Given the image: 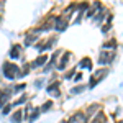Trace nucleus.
<instances>
[{
	"instance_id": "obj_8",
	"label": "nucleus",
	"mask_w": 123,
	"mask_h": 123,
	"mask_svg": "<svg viewBox=\"0 0 123 123\" xmlns=\"http://www.w3.org/2000/svg\"><path fill=\"white\" fill-rule=\"evenodd\" d=\"M69 57H71V53H66V54H61V61L57 64V69H66V64L69 62Z\"/></svg>"
},
{
	"instance_id": "obj_11",
	"label": "nucleus",
	"mask_w": 123,
	"mask_h": 123,
	"mask_svg": "<svg viewBox=\"0 0 123 123\" xmlns=\"http://www.w3.org/2000/svg\"><path fill=\"white\" fill-rule=\"evenodd\" d=\"M21 117H23V110H17L15 113L12 115V123H20L21 122Z\"/></svg>"
},
{
	"instance_id": "obj_24",
	"label": "nucleus",
	"mask_w": 123,
	"mask_h": 123,
	"mask_svg": "<svg viewBox=\"0 0 123 123\" xmlns=\"http://www.w3.org/2000/svg\"><path fill=\"white\" fill-rule=\"evenodd\" d=\"M117 123H123V120H120V122H117Z\"/></svg>"
},
{
	"instance_id": "obj_5",
	"label": "nucleus",
	"mask_w": 123,
	"mask_h": 123,
	"mask_svg": "<svg viewBox=\"0 0 123 123\" xmlns=\"http://www.w3.org/2000/svg\"><path fill=\"white\" fill-rule=\"evenodd\" d=\"M67 123H87V117H85L82 112H76V113L69 118Z\"/></svg>"
},
{
	"instance_id": "obj_4",
	"label": "nucleus",
	"mask_w": 123,
	"mask_h": 123,
	"mask_svg": "<svg viewBox=\"0 0 123 123\" xmlns=\"http://www.w3.org/2000/svg\"><path fill=\"white\" fill-rule=\"evenodd\" d=\"M54 28L57 31H64L67 28V18L66 17H57V18H54Z\"/></svg>"
},
{
	"instance_id": "obj_14",
	"label": "nucleus",
	"mask_w": 123,
	"mask_h": 123,
	"mask_svg": "<svg viewBox=\"0 0 123 123\" xmlns=\"http://www.w3.org/2000/svg\"><path fill=\"white\" fill-rule=\"evenodd\" d=\"M38 115H39V107H36V108H33V112H31V115L28 117V120L30 122H35V120L38 118Z\"/></svg>"
},
{
	"instance_id": "obj_19",
	"label": "nucleus",
	"mask_w": 123,
	"mask_h": 123,
	"mask_svg": "<svg viewBox=\"0 0 123 123\" xmlns=\"http://www.w3.org/2000/svg\"><path fill=\"white\" fill-rule=\"evenodd\" d=\"M85 8H87V3H82V5H80V12H84ZM80 15H82V13H79V18L76 20V23H79V21H80Z\"/></svg>"
},
{
	"instance_id": "obj_2",
	"label": "nucleus",
	"mask_w": 123,
	"mask_h": 123,
	"mask_svg": "<svg viewBox=\"0 0 123 123\" xmlns=\"http://www.w3.org/2000/svg\"><path fill=\"white\" fill-rule=\"evenodd\" d=\"M107 74H108V71H107L105 67L98 69V71H95L94 74H92V77H90V84H89V85H90V87H95V85L98 84V82H100V80H102Z\"/></svg>"
},
{
	"instance_id": "obj_15",
	"label": "nucleus",
	"mask_w": 123,
	"mask_h": 123,
	"mask_svg": "<svg viewBox=\"0 0 123 123\" xmlns=\"http://www.w3.org/2000/svg\"><path fill=\"white\" fill-rule=\"evenodd\" d=\"M35 39H36V31H35L33 35H30V36H26V41H25V44L28 46V44H31V43L35 41Z\"/></svg>"
},
{
	"instance_id": "obj_9",
	"label": "nucleus",
	"mask_w": 123,
	"mask_h": 123,
	"mask_svg": "<svg viewBox=\"0 0 123 123\" xmlns=\"http://www.w3.org/2000/svg\"><path fill=\"white\" fill-rule=\"evenodd\" d=\"M20 56H21V46L20 44H15V46L10 49V57L12 59H18Z\"/></svg>"
},
{
	"instance_id": "obj_10",
	"label": "nucleus",
	"mask_w": 123,
	"mask_h": 123,
	"mask_svg": "<svg viewBox=\"0 0 123 123\" xmlns=\"http://www.w3.org/2000/svg\"><path fill=\"white\" fill-rule=\"evenodd\" d=\"M79 67H84V69H92V59H90V57H84V59L79 62Z\"/></svg>"
},
{
	"instance_id": "obj_18",
	"label": "nucleus",
	"mask_w": 123,
	"mask_h": 123,
	"mask_svg": "<svg viewBox=\"0 0 123 123\" xmlns=\"http://www.w3.org/2000/svg\"><path fill=\"white\" fill-rule=\"evenodd\" d=\"M85 89V85H79V87H74L72 90H71V94H79V92H82Z\"/></svg>"
},
{
	"instance_id": "obj_7",
	"label": "nucleus",
	"mask_w": 123,
	"mask_h": 123,
	"mask_svg": "<svg viewBox=\"0 0 123 123\" xmlns=\"http://www.w3.org/2000/svg\"><path fill=\"white\" fill-rule=\"evenodd\" d=\"M46 59H48L46 54H41V56H38L35 61H33V62H31V64H30V66H31V67H41V66H44Z\"/></svg>"
},
{
	"instance_id": "obj_21",
	"label": "nucleus",
	"mask_w": 123,
	"mask_h": 123,
	"mask_svg": "<svg viewBox=\"0 0 123 123\" xmlns=\"http://www.w3.org/2000/svg\"><path fill=\"white\" fill-rule=\"evenodd\" d=\"M25 100H26V97H21V98H18V100H17V102H15L13 105H20V104H23Z\"/></svg>"
},
{
	"instance_id": "obj_23",
	"label": "nucleus",
	"mask_w": 123,
	"mask_h": 123,
	"mask_svg": "<svg viewBox=\"0 0 123 123\" xmlns=\"http://www.w3.org/2000/svg\"><path fill=\"white\" fill-rule=\"evenodd\" d=\"M80 79H82V74H80V72H79V74H76V82H79Z\"/></svg>"
},
{
	"instance_id": "obj_13",
	"label": "nucleus",
	"mask_w": 123,
	"mask_h": 123,
	"mask_svg": "<svg viewBox=\"0 0 123 123\" xmlns=\"http://www.w3.org/2000/svg\"><path fill=\"white\" fill-rule=\"evenodd\" d=\"M10 95H12L10 92H2V94H0V107H3V105H5V102L10 98Z\"/></svg>"
},
{
	"instance_id": "obj_12",
	"label": "nucleus",
	"mask_w": 123,
	"mask_h": 123,
	"mask_svg": "<svg viewBox=\"0 0 123 123\" xmlns=\"http://www.w3.org/2000/svg\"><path fill=\"white\" fill-rule=\"evenodd\" d=\"M105 120H107V118H105V113L104 112H98V113L95 115V118H94L92 123H105Z\"/></svg>"
},
{
	"instance_id": "obj_20",
	"label": "nucleus",
	"mask_w": 123,
	"mask_h": 123,
	"mask_svg": "<svg viewBox=\"0 0 123 123\" xmlns=\"http://www.w3.org/2000/svg\"><path fill=\"white\" fill-rule=\"evenodd\" d=\"M23 89H25V84H20V85L15 87V92H20V90H23Z\"/></svg>"
},
{
	"instance_id": "obj_16",
	"label": "nucleus",
	"mask_w": 123,
	"mask_h": 123,
	"mask_svg": "<svg viewBox=\"0 0 123 123\" xmlns=\"http://www.w3.org/2000/svg\"><path fill=\"white\" fill-rule=\"evenodd\" d=\"M51 107H53V102H46V104H43V107L39 108V112H48Z\"/></svg>"
},
{
	"instance_id": "obj_17",
	"label": "nucleus",
	"mask_w": 123,
	"mask_h": 123,
	"mask_svg": "<svg viewBox=\"0 0 123 123\" xmlns=\"http://www.w3.org/2000/svg\"><path fill=\"white\" fill-rule=\"evenodd\" d=\"M115 46H117V41H115V39H110L108 43L104 44V49H107V48H115Z\"/></svg>"
},
{
	"instance_id": "obj_6",
	"label": "nucleus",
	"mask_w": 123,
	"mask_h": 123,
	"mask_svg": "<svg viewBox=\"0 0 123 123\" xmlns=\"http://www.w3.org/2000/svg\"><path fill=\"white\" fill-rule=\"evenodd\" d=\"M46 90H48V94L51 95V97H59V95H61V90H59V82H54L53 85H49Z\"/></svg>"
},
{
	"instance_id": "obj_1",
	"label": "nucleus",
	"mask_w": 123,
	"mask_h": 123,
	"mask_svg": "<svg viewBox=\"0 0 123 123\" xmlns=\"http://www.w3.org/2000/svg\"><path fill=\"white\" fill-rule=\"evenodd\" d=\"M3 76L10 79V80H13L15 77H20V69L17 64H12V62H3Z\"/></svg>"
},
{
	"instance_id": "obj_22",
	"label": "nucleus",
	"mask_w": 123,
	"mask_h": 123,
	"mask_svg": "<svg viewBox=\"0 0 123 123\" xmlns=\"http://www.w3.org/2000/svg\"><path fill=\"white\" fill-rule=\"evenodd\" d=\"M12 107H13V105H7V107L3 108V113L7 115V113H8V112H10V110H12Z\"/></svg>"
},
{
	"instance_id": "obj_3",
	"label": "nucleus",
	"mask_w": 123,
	"mask_h": 123,
	"mask_svg": "<svg viewBox=\"0 0 123 123\" xmlns=\"http://www.w3.org/2000/svg\"><path fill=\"white\" fill-rule=\"evenodd\" d=\"M113 59H115V51H102L100 56H98V62L107 66V64H110Z\"/></svg>"
}]
</instances>
